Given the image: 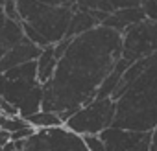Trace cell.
<instances>
[{
	"label": "cell",
	"instance_id": "cell-22",
	"mask_svg": "<svg viewBox=\"0 0 157 151\" xmlns=\"http://www.w3.org/2000/svg\"><path fill=\"white\" fill-rule=\"evenodd\" d=\"M8 20V17H6V11H4V8H0V28L4 26V22Z\"/></svg>",
	"mask_w": 157,
	"mask_h": 151
},
{
	"label": "cell",
	"instance_id": "cell-16",
	"mask_svg": "<svg viewBox=\"0 0 157 151\" xmlns=\"http://www.w3.org/2000/svg\"><path fill=\"white\" fill-rule=\"evenodd\" d=\"M105 2H107L115 11L126 9V8H139V6H142V0H105Z\"/></svg>",
	"mask_w": 157,
	"mask_h": 151
},
{
	"label": "cell",
	"instance_id": "cell-8",
	"mask_svg": "<svg viewBox=\"0 0 157 151\" xmlns=\"http://www.w3.org/2000/svg\"><path fill=\"white\" fill-rule=\"evenodd\" d=\"M41 52H43V48L30 42L24 37L22 42H19L13 50H10L2 59H0V74H4V72H8L11 68H17V66H22L26 63L37 61L41 57Z\"/></svg>",
	"mask_w": 157,
	"mask_h": 151
},
{
	"label": "cell",
	"instance_id": "cell-14",
	"mask_svg": "<svg viewBox=\"0 0 157 151\" xmlns=\"http://www.w3.org/2000/svg\"><path fill=\"white\" fill-rule=\"evenodd\" d=\"M28 125L30 123L21 116H0V129H4V131H8L11 134L24 129V127H28Z\"/></svg>",
	"mask_w": 157,
	"mask_h": 151
},
{
	"label": "cell",
	"instance_id": "cell-24",
	"mask_svg": "<svg viewBox=\"0 0 157 151\" xmlns=\"http://www.w3.org/2000/svg\"><path fill=\"white\" fill-rule=\"evenodd\" d=\"M4 4H6V0H0V8H4Z\"/></svg>",
	"mask_w": 157,
	"mask_h": 151
},
{
	"label": "cell",
	"instance_id": "cell-23",
	"mask_svg": "<svg viewBox=\"0 0 157 151\" xmlns=\"http://www.w3.org/2000/svg\"><path fill=\"white\" fill-rule=\"evenodd\" d=\"M151 151H157V129L153 131V140H151Z\"/></svg>",
	"mask_w": 157,
	"mask_h": 151
},
{
	"label": "cell",
	"instance_id": "cell-2",
	"mask_svg": "<svg viewBox=\"0 0 157 151\" xmlns=\"http://www.w3.org/2000/svg\"><path fill=\"white\" fill-rule=\"evenodd\" d=\"M117 101L113 127L153 133L157 129V53L133 63L111 94Z\"/></svg>",
	"mask_w": 157,
	"mask_h": 151
},
{
	"label": "cell",
	"instance_id": "cell-5",
	"mask_svg": "<svg viewBox=\"0 0 157 151\" xmlns=\"http://www.w3.org/2000/svg\"><path fill=\"white\" fill-rule=\"evenodd\" d=\"M39 85L41 83L37 76V61L26 63L22 66L0 74V96L17 109L26 100V96Z\"/></svg>",
	"mask_w": 157,
	"mask_h": 151
},
{
	"label": "cell",
	"instance_id": "cell-19",
	"mask_svg": "<svg viewBox=\"0 0 157 151\" xmlns=\"http://www.w3.org/2000/svg\"><path fill=\"white\" fill-rule=\"evenodd\" d=\"M83 138H85V144H87L89 151H107V147L104 145L100 136H83Z\"/></svg>",
	"mask_w": 157,
	"mask_h": 151
},
{
	"label": "cell",
	"instance_id": "cell-3",
	"mask_svg": "<svg viewBox=\"0 0 157 151\" xmlns=\"http://www.w3.org/2000/svg\"><path fill=\"white\" fill-rule=\"evenodd\" d=\"M74 6H48L39 0H17L21 22L37 30L52 46L67 39Z\"/></svg>",
	"mask_w": 157,
	"mask_h": 151
},
{
	"label": "cell",
	"instance_id": "cell-7",
	"mask_svg": "<svg viewBox=\"0 0 157 151\" xmlns=\"http://www.w3.org/2000/svg\"><path fill=\"white\" fill-rule=\"evenodd\" d=\"M98 136L107 147V151H151L153 133L109 127Z\"/></svg>",
	"mask_w": 157,
	"mask_h": 151
},
{
	"label": "cell",
	"instance_id": "cell-1",
	"mask_svg": "<svg viewBox=\"0 0 157 151\" xmlns=\"http://www.w3.org/2000/svg\"><path fill=\"white\" fill-rule=\"evenodd\" d=\"M120 57L122 35L111 28L98 26L74 37L57 61L54 78L44 85L43 111L56 112L67 122L98 98Z\"/></svg>",
	"mask_w": 157,
	"mask_h": 151
},
{
	"label": "cell",
	"instance_id": "cell-13",
	"mask_svg": "<svg viewBox=\"0 0 157 151\" xmlns=\"http://www.w3.org/2000/svg\"><path fill=\"white\" fill-rule=\"evenodd\" d=\"M26 122H28L33 129H37V131L54 129V127H63V125H65V122L61 120L59 114L48 112V111H41V112H37V114H33V116H28Z\"/></svg>",
	"mask_w": 157,
	"mask_h": 151
},
{
	"label": "cell",
	"instance_id": "cell-20",
	"mask_svg": "<svg viewBox=\"0 0 157 151\" xmlns=\"http://www.w3.org/2000/svg\"><path fill=\"white\" fill-rule=\"evenodd\" d=\"M43 4H48V6H74L78 0H39Z\"/></svg>",
	"mask_w": 157,
	"mask_h": 151
},
{
	"label": "cell",
	"instance_id": "cell-12",
	"mask_svg": "<svg viewBox=\"0 0 157 151\" xmlns=\"http://www.w3.org/2000/svg\"><path fill=\"white\" fill-rule=\"evenodd\" d=\"M43 100H44V85H39V87H35V89L26 96V100L21 103V107H19V116L26 120L28 116H33V114L41 112V111H43Z\"/></svg>",
	"mask_w": 157,
	"mask_h": 151
},
{
	"label": "cell",
	"instance_id": "cell-11",
	"mask_svg": "<svg viewBox=\"0 0 157 151\" xmlns=\"http://www.w3.org/2000/svg\"><path fill=\"white\" fill-rule=\"evenodd\" d=\"M57 57H56V48L54 46H46L41 52V57L37 59V76H39V83L46 85L56 74L57 68Z\"/></svg>",
	"mask_w": 157,
	"mask_h": 151
},
{
	"label": "cell",
	"instance_id": "cell-10",
	"mask_svg": "<svg viewBox=\"0 0 157 151\" xmlns=\"http://www.w3.org/2000/svg\"><path fill=\"white\" fill-rule=\"evenodd\" d=\"M24 41V30L22 22L17 20H6L4 26L0 28V59H2L10 50H13L19 42Z\"/></svg>",
	"mask_w": 157,
	"mask_h": 151
},
{
	"label": "cell",
	"instance_id": "cell-9",
	"mask_svg": "<svg viewBox=\"0 0 157 151\" xmlns=\"http://www.w3.org/2000/svg\"><path fill=\"white\" fill-rule=\"evenodd\" d=\"M144 20H146V15L142 11V6H139V8H126V9H118V11L111 13L102 22V26L111 28L117 33L124 35L129 28H133L135 24H140Z\"/></svg>",
	"mask_w": 157,
	"mask_h": 151
},
{
	"label": "cell",
	"instance_id": "cell-18",
	"mask_svg": "<svg viewBox=\"0 0 157 151\" xmlns=\"http://www.w3.org/2000/svg\"><path fill=\"white\" fill-rule=\"evenodd\" d=\"M0 116H19V109L0 96Z\"/></svg>",
	"mask_w": 157,
	"mask_h": 151
},
{
	"label": "cell",
	"instance_id": "cell-21",
	"mask_svg": "<svg viewBox=\"0 0 157 151\" xmlns=\"http://www.w3.org/2000/svg\"><path fill=\"white\" fill-rule=\"evenodd\" d=\"M11 142V133H8V131H4V129H0V145H8Z\"/></svg>",
	"mask_w": 157,
	"mask_h": 151
},
{
	"label": "cell",
	"instance_id": "cell-15",
	"mask_svg": "<svg viewBox=\"0 0 157 151\" xmlns=\"http://www.w3.org/2000/svg\"><path fill=\"white\" fill-rule=\"evenodd\" d=\"M22 30H24V37H26L30 42L37 44L39 48H46V46H52V44H50V42H48V41H46V39H44V37H43V35H41L37 30H33L30 24H24V22H22Z\"/></svg>",
	"mask_w": 157,
	"mask_h": 151
},
{
	"label": "cell",
	"instance_id": "cell-4",
	"mask_svg": "<svg viewBox=\"0 0 157 151\" xmlns=\"http://www.w3.org/2000/svg\"><path fill=\"white\" fill-rule=\"evenodd\" d=\"M117 114V101L111 98H96L93 103L85 105L78 112H74L65 127L80 136H98L105 129L113 127Z\"/></svg>",
	"mask_w": 157,
	"mask_h": 151
},
{
	"label": "cell",
	"instance_id": "cell-17",
	"mask_svg": "<svg viewBox=\"0 0 157 151\" xmlns=\"http://www.w3.org/2000/svg\"><path fill=\"white\" fill-rule=\"evenodd\" d=\"M142 11L148 20L157 22V0H144L142 2Z\"/></svg>",
	"mask_w": 157,
	"mask_h": 151
},
{
	"label": "cell",
	"instance_id": "cell-6",
	"mask_svg": "<svg viewBox=\"0 0 157 151\" xmlns=\"http://www.w3.org/2000/svg\"><path fill=\"white\" fill-rule=\"evenodd\" d=\"M24 151H89L85 138L63 127L37 131L24 142Z\"/></svg>",
	"mask_w": 157,
	"mask_h": 151
}]
</instances>
